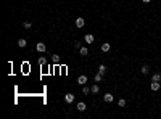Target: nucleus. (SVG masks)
I'll return each mask as SVG.
<instances>
[{
    "label": "nucleus",
    "instance_id": "ddd939ff",
    "mask_svg": "<svg viewBox=\"0 0 161 119\" xmlns=\"http://www.w3.org/2000/svg\"><path fill=\"white\" fill-rule=\"evenodd\" d=\"M98 90H100V87L97 85V84H95V85H92V87H90V92H92V93H98Z\"/></svg>",
    "mask_w": 161,
    "mask_h": 119
},
{
    "label": "nucleus",
    "instance_id": "f3484780",
    "mask_svg": "<svg viewBox=\"0 0 161 119\" xmlns=\"http://www.w3.org/2000/svg\"><path fill=\"white\" fill-rule=\"evenodd\" d=\"M110 50V43H103L102 45V52H108Z\"/></svg>",
    "mask_w": 161,
    "mask_h": 119
},
{
    "label": "nucleus",
    "instance_id": "20e7f679",
    "mask_svg": "<svg viewBox=\"0 0 161 119\" xmlns=\"http://www.w3.org/2000/svg\"><path fill=\"white\" fill-rule=\"evenodd\" d=\"M84 40H86L87 43H93V40H95V37H93L92 34H86V37H84Z\"/></svg>",
    "mask_w": 161,
    "mask_h": 119
},
{
    "label": "nucleus",
    "instance_id": "9d476101",
    "mask_svg": "<svg viewBox=\"0 0 161 119\" xmlns=\"http://www.w3.org/2000/svg\"><path fill=\"white\" fill-rule=\"evenodd\" d=\"M103 100H105L106 103H111V101H113V95H111V93H105V97H103Z\"/></svg>",
    "mask_w": 161,
    "mask_h": 119
},
{
    "label": "nucleus",
    "instance_id": "aec40b11",
    "mask_svg": "<svg viewBox=\"0 0 161 119\" xmlns=\"http://www.w3.org/2000/svg\"><path fill=\"white\" fill-rule=\"evenodd\" d=\"M118 105L121 106V108H124V106H126V100H123V98H121V100L118 101Z\"/></svg>",
    "mask_w": 161,
    "mask_h": 119
},
{
    "label": "nucleus",
    "instance_id": "9b49d317",
    "mask_svg": "<svg viewBox=\"0 0 161 119\" xmlns=\"http://www.w3.org/2000/svg\"><path fill=\"white\" fill-rule=\"evenodd\" d=\"M79 52H80V55H82V56H87V55H89V50H87V47H80Z\"/></svg>",
    "mask_w": 161,
    "mask_h": 119
},
{
    "label": "nucleus",
    "instance_id": "f03ea898",
    "mask_svg": "<svg viewBox=\"0 0 161 119\" xmlns=\"http://www.w3.org/2000/svg\"><path fill=\"white\" fill-rule=\"evenodd\" d=\"M36 50L42 53V52H45V50H47V47H45V43H43V42H39L37 45H36Z\"/></svg>",
    "mask_w": 161,
    "mask_h": 119
},
{
    "label": "nucleus",
    "instance_id": "7ed1b4c3",
    "mask_svg": "<svg viewBox=\"0 0 161 119\" xmlns=\"http://www.w3.org/2000/svg\"><path fill=\"white\" fill-rule=\"evenodd\" d=\"M160 87H161V82H155V81H151V90H153V92L160 90Z\"/></svg>",
    "mask_w": 161,
    "mask_h": 119
},
{
    "label": "nucleus",
    "instance_id": "f8f14e48",
    "mask_svg": "<svg viewBox=\"0 0 161 119\" xmlns=\"http://www.w3.org/2000/svg\"><path fill=\"white\" fill-rule=\"evenodd\" d=\"M93 79H95V82H102L103 74H102V72H98V74H95V77H93Z\"/></svg>",
    "mask_w": 161,
    "mask_h": 119
},
{
    "label": "nucleus",
    "instance_id": "4468645a",
    "mask_svg": "<svg viewBox=\"0 0 161 119\" xmlns=\"http://www.w3.org/2000/svg\"><path fill=\"white\" fill-rule=\"evenodd\" d=\"M98 72L105 74V72H106V66H105V65H100V66H98Z\"/></svg>",
    "mask_w": 161,
    "mask_h": 119
},
{
    "label": "nucleus",
    "instance_id": "39448f33",
    "mask_svg": "<svg viewBox=\"0 0 161 119\" xmlns=\"http://www.w3.org/2000/svg\"><path fill=\"white\" fill-rule=\"evenodd\" d=\"M64 100H66V103H73L74 101V95H73V93H66Z\"/></svg>",
    "mask_w": 161,
    "mask_h": 119
},
{
    "label": "nucleus",
    "instance_id": "a211bd4d",
    "mask_svg": "<svg viewBox=\"0 0 161 119\" xmlns=\"http://www.w3.org/2000/svg\"><path fill=\"white\" fill-rule=\"evenodd\" d=\"M82 92H84V95H87V93L90 92V87H87V85H84V87H82Z\"/></svg>",
    "mask_w": 161,
    "mask_h": 119
},
{
    "label": "nucleus",
    "instance_id": "0eeeda50",
    "mask_svg": "<svg viewBox=\"0 0 161 119\" xmlns=\"http://www.w3.org/2000/svg\"><path fill=\"white\" fill-rule=\"evenodd\" d=\"M77 82H79L80 85H86V84H87V76H79Z\"/></svg>",
    "mask_w": 161,
    "mask_h": 119
},
{
    "label": "nucleus",
    "instance_id": "4be33fe9",
    "mask_svg": "<svg viewBox=\"0 0 161 119\" xmlns=\"http://www.w3.org/2000/svg\"><path fill=\"white\" fill-rule=\"evenodd\" d=\"M74 48H80V42H74Z\"/></svg>",
    "mask_w": 161,
    "mask_h": 119
},
{
    "label": "nucleus",
    "instance_id": "412c9836",
    "mask_svg": "<svg viewBox=\"0 0 161 119\" xmlns=\"http://www.w3.org/2000/svg\"><path fill=\"white\" fill-rule=\"evenodd\" d=\"M52 60H53V63H60V56L58 55H53V58Z\"/></svg>",
    "mask_w": 161,
    "mask_h": 119
},
{
    "label": "nucleus",
    "instance_id": "6e6552de",
    "mask_svg": "<svg viewBox=\"0 0 161 119\" xmlns=\"http://www.w3.org/2000/svg\"><path fill=\"white\" fill-rule=\"evenodd\" d=\"M26 45H27L26 39H18V47H21V48H24Z\"/></svg>",
    "mask_w": 161,
    "mask_h": 119
},
{
    "label": "nucleus",
    "instance_id": "423d86ee",
    "mask_svg": "<svg viewBox=\"0 0 161 119\" xmlns=\"http://www.w3.org/2000/svg\"><path fill=\"white\" fill-rule=\"evenodd\" d=\"M76 108L79 109V111H86V109H87V106H86V103H84V101H79V103H77V106H76Z\"/></svg>",
    "mask_w": 161,
    "mask_h": 119
},
{
    "label": "nucleus",
    "instance_id": "6ab92c4d",
    "mask_svg": "<svg viewBox=\"0 0 161 119\" xmlns=\"http://www.w3.org/2000/svg\"><path fill=\"white\" fill-rule=\"evenodd\" d=\"M45 63H47V58L40 56V58H39V65H45Z\"/></svg>",
    "mask_w": 161,
    "mask_h": 119
},
{
    "label": "nucleus",
    "instance_id": "5701e85b",
    "mask_svg": "<svg viewBox=\"0 0 161 119\" xmlns=\"http://www.w3.org/2000/svg\"><path fill=\"white\" fill-rule=\"evenodd\" d=\"M143 2H145V3H148V2H151V0H143Z\"/></svg>",
    "mask_w": 161,
    "mask_h": 119
},
{
    "label": "nucleus",
    "instance_id": "f257e3e1",
    "mask_svg": "<svg viewBox=\"0 0 161 119\" xmlns=\"http://www.w3.org/2000/svg\"><path fill=\"white\" fill-rule=\"evenodd\" d=\"M74 24H76V27H84V24H86V19H84V18H76Z\"/></svg>",
    "mask_w": 161,
    "mask_h": 119
},
{
    "label": "nucleus",
    "instance_id": "2eb2a0df",
    "mask_svg": "<svg viewBox=\"0 0 161 119\" xmlns=\"http://www.w3.org/2000/svg\"><path fill=\"white\" fill-rule=\"evenodd\" d=\"M140 71H142V74H148V71H150V68H148V66L145 65V66H142V69H140Z\"/></svg>",
    "mask_w": 161,
    "mask_h": 119
},
{
    "label": "nucleus",
    "instance_id": "1a4fd4ad",
    "mask_svg": "<svg viewBox=\"0 0 161 119\" xmlns=\"http://www.w3.org/2000/svg\"><path fill=\"white\" fill-rule=\"evenodd\" d=\"M151 81H155V82H160V81H161V74H160V72H155V74L151 76Z\"/></svg>",
    "mask_w": 161,
    "mask_h": 119
},
{
    "label": "nucleus",
    "instance_id": "dca6fc26",
    "mask_svg": "<svg viewBox=\"0 0 161 119\" xmlns=\"http://www.w3.org/2000/svg\"><path fill=\"white\" fill-rule=\"evenodd\" d=\"M31 26H32V24L29 21H24V23H23V27H24V29H31Z\"/></svg>",
    "mask_w": 161,
    "mask_h": 119
}]
</instances>
